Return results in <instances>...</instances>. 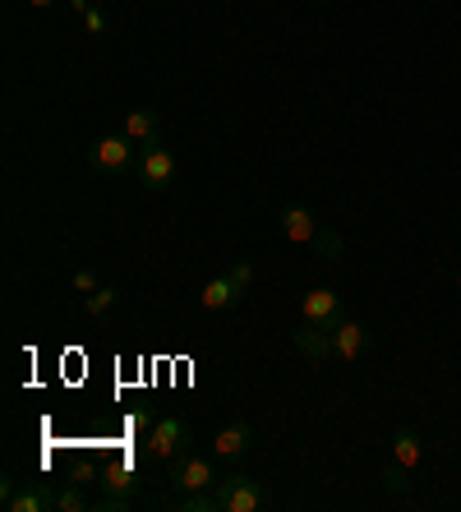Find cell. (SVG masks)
Masks as SVG:
<instances>
[{
	"label": "cell",
	"instance_id": "cell-1",
	"mask_svg": "<svg viewBox=\"0 0 461 512\" xmlns=\"http://www.w3.org/2000/svg\"><path fill=\"white\" fill-rule=\"evenodd\" d=\"M277 222H282V236L291 240V245H314V250L328 254V259L342 254V240L332 236L319 217H314V208H305V203H286Z\"/></svg>",
	"mask_w": 461,
	"mask_h": 512
},
{
	"label": "cell",
	"instance_id": "cell-2",
	"mask_svg": "<svg viewBox=\"0 0 461 512\" xmlns=\"http://www.w3.org/2000/svg\"><path fill=\"white\" fill-rule=\"evenodd\" d=\"M217 499H222V512H259L268 508V485L245 471H231V476H217Z\"/></svg>",
	"mask_w": 461,
	"mask_h": 512
},
{
	"label": "cell",
	"instance_id": "cell-3",
	"mask_svg": "<svg viewBox=\"0 0 461 512\" xmlns=\"http://www.w3.org/2000/svg\"><path fill=\"white\" fill-rule=\"evenodd\" d=\"M171 180H176V153H171L162 139L143 143L139 148V185L148 194H162Z\"/></svg>",
	"mask_w": 461,
	"mask_h": 512
},
{
	"label": "cell",
	"instance_id": "cell-4",
	"mask_svg": "<svg viewBox=\"0 0 461 512\" xmlns=\"http://www.w3.org/2000/svg\"><path fill=\"white\" fill-rule=\"evenodd\" d=\"M134 148H139V143L125 139V134H102V139L88 148V167H93L97 176H125Z\"/></svg>",
	"mask_w": 461,
	"mask_h": 512
},
{
	"label": "cell",
	"instance_id": "cell-5",
	"mask_svg": "<svg viewBox=\"0 0 461 512\" xmlns=\"http://www.w3.org/2000/svg\"><path fill=\"white\" fill-rule=\"evenodd\" d=\"M217 476H213V462L199 453H180L176 462H171V499H180V494H199V489H213Z\"/></svg>",
	"mask_w": 461,
	"mask_h": 512
},
{
	"label": "cell",
	"instance_id": "cell-6",
	"mask_svg": "<svg viewBox=\"0 0 461 512\" xmlns=\"http://www.w3.org/2000/svg\"><path fill=\"white\" fill-rule=\"evenodd\" d=\"M180 453H190V425L180 416H162L153 425V434H148V457H157V462H176Z\"/></svg>",
	"mask_w": 461,
	"mask_h": 512
},
{
	"label": "cell",
	"instance_id": "cell-7",
	"mask_svg": "<svg viewBox=\"0 0 461 512\" xmlns=\"http://www.w3.org/2000/svg\"><path fill=\"white\" fill-rule=\"evenodd\" d=\"M346 314H342V296L332 291V286H314V291H305V300H300V323H314V328H337Z\"/></svg>",
	"mask_w": 461,
	"mask_h": 512
},
{
	"label": "cell",
	"instance_id": "cell-8",
	"mask_svg": "<svg viewBox=\"0 0 461 512\" xmlns=\"http://www.w3.org/2000/svg\"><path fill=\"white\" fill-rule=\"evenodd\" d=\"M369 346H374V333H369L360 319H342L332 328V360H337V365H355Z\"/></svg>",
	"mask_w": 461,
	"mask_h": 512
},
{
	"label": "cell",
	"instance_id": "cell-9",
	"mask_svg": "<svg viewBox=\"0 0 461 512\" xmlns=\"http://www.w3.org/2000/svg\"><path fill=\"white\" fill-rule=\"evenodd\" d=\"M249 448H254V425L249 420H231L213 434V457H222V462H240Z\"/></svg>",
	"mask_w": 461,
	"mask_h": 512
},
{
	"label": "cell",
	"instance_id": "cell-10",
	"mask_svg": "<svg viewBox=\"0 0 461 512\" xmlns=\"http://www.w3.org/2000/svg\"><path fill=\"white\" fill-rule=\"evenodd\" d=\"M5 508L10 512H56V489L51 485H5Z\"/></svg>",
	"mask_w": 461,
	"mask_h": 512
},
{
	"label": "cell",
	"instance_id": "cell-11",
	"mask_svg": "<svg viewBox=\"0 0 461 512\" xmlns=\"http://www.w3.org/2000/svg\"><path fill=\"white\" fill-rule=\"evenodd\" d=\"M240 286L231 282V273H217V277H208V282H203V291H199V305L208 314H226V310H236L240 305Z\"/></svg>",
	"mask_w": 461,
	"mask_h": 512
},
{
	"label": "cell",
	"instance_id": "cell-12",
	"mask_svg": "<svg viewBox=\"0 0 461 512\" xmlns=\"http://www.w3.org/2000/svg\"><path fill=\"white\" fill-rule=\"evenodd\" d=\"M102 494H111V499H134L139 503V471H134L130 462H111L102 466Z\"/></svg>",
	"mask_w": 461,
	"mask_h": 512
},
{
	"label": "cell",
	"instance_id": "cell-13",
	"mask_svg": "<svg viewBox=\"0 0 461 512\" xmlns=\"http://www.w3.org/2000/svg\"><path fill=\"white\" fill-rule=\"evenodd\" d=\"M392 462L415 471V466L425 462V443H420V429L415 425H397L392 429Z\"/></svg>",
	"mask_w": 461,
	"mask_h": 512
},
{
	"label": "cell",
	"instance_id": "cell-14",
	"mask_svg": "<svg viewBox=\"0 0 461 512\" xmlns=\"http://www.w3.org/2000/svg\"><path fill=\"white\" fill-rule=\"evenodd\" d=\"M125 139H134L143 148V143H153V139H162V116H157L153 107H139V111H130L125 116Z\"/></svg>",
	"mask_w": 461,
	"mask_h": 512
},
{
	"label": "cell",
	"instance_id": "cell-15",
	"mask_svg": "<svg viewBox=\"0 0 461 512\" xmlns=\"http://www.w3.org/2000/svg\"><path fill=\"white\" fill-rule=\"evenodd\" d=\"M296 346L305 351L314 365H323V360H332V333L328 328H314V323H300L296 328Z\"/></svg>",
	"mask_w": 461,
	"mask_h": 512
},
{
	"label": "cell",
	"instance_id": "cell-16",
	"mask_svg": "<svg viewBox=\"0 0 461 512\" xmlns=\"http://www.w3.org/2000/svg\"><path fill=\"white\" fill-rule=\"evenodd\" d=\"M176 512H222V499H217V485L213 489H199V494H180Z\"/></svg>",
	"mask_w": 461,
	"mask_h": 512
},
{
	"label": "cell",
	"instance_id": "cell-17",
	"mask_svg": "<svg viewBox=\"0 0 461 512\" xmlns=\"http://www.w3.org/2000/svg\"><path fill=\"white\" fill-rule=\"evenodd\" d=\"M116 300H120V291H116V286H107V282H102V286H97V291H93V296H83V310L93 314V319H102V314H111V310H116Z\"/></svg>",
	"mask_w": 461,
	"mask_h": 512
},
{
	"label": "cell",
	"instance_id": "cell-18",
	"mask_svg": "<svg viewBox=\"0 0 461 512\" xmlns=\"http://www.w3.org/2000/svg\"><path fill=\"white\" fill-rule=\"evenodd\" d=\"M97 499H88L79 485H65V489H56V512H88Z\"/></svg>",
	"mask_w": 461,
	"mask_h": 512
},
{
	"label": "cell",
	"instance_id": "cell-19",
	"mask_svg": "<svg viewBox=\"0 0 461 512\" xmlns=\"http://www.w3.org/2000/svg\"><path fill=\"white\" fill-rule=\"evenodd\" d=\"M406 476H411V471H406V466H383L379 471V480H383V489H388V494H406Z\"/></svg>",
	"mask_w": 461,
	"mask_h": 512
},
{
	"label": "cell",
	"instance_id": "cell-20",
	"mask_svg": "<svg viewBox=\"0 0 461 512\" xmlns=\"http://www.w3.org/2000/svg\"><path fill=\"white\" fill-rule=\"evenodd\" d=\"M226 273H231V282L240 286V296H249V286H254V263H249V259H236L231 268H226Z\"/></svg>",
	"mask_w": 461,
	"mask_h": 512
},
{
	"label": "cell",
	"instance_id": "cell-21",
	"mask_svg": "<svg viewBox=\"0 0 461 512\" xmlns=\"http://www.w3.org/2000/svg\"><path fill=\"white\" fill-rule=\"evenodd\" d=\"M97 286H102V277H97L93 268H79V273H74V291H79V296H93Z\"/></svg>",
	"mask_w": 461,
	"mask_h": 512
},
{
	"label": "cell",
	"instance_id": "cell-22",
	"mask_svg": "<svg viewBox=\"0 0 461 512\" xmlns=\"http://www.w3.org/2000/svg\"><path fill=\"white\" fill-rule=\"evenodd\" d=\"M83 28H88L93 37H102L107 33V14L97 10V5H88V10H83Z\"/></svg>",
	"mask_w": 461,
	"mask_h": 512
},
{
	"label": "cell",
	"instance_id": "cell-23",
	"mask_svg": "<svg viewBox=\"0 0 461 512\" xmlns=\"http://www.w3.org/2000/svg\"><path fill=\"white\" fill-rule=\"evenodd\" d=\"M28 5H33V10H51V5H56V0H28Z\"/></svg>",
	"mask_w": 461,
	"mask_h": 512
},
{
	"label": "cell",
	"instance_id": "cell-24",
	"mask_svg": "<svg viewBox=\"0 0 461 512\" xmlns=\"http://www.w3.org/2000/svg\"><path fill=\"white\" fill-rule=\"evenodd\" d=\"M309 5H328V0H309Z\"/></svg>",
	"mask_w": 461,
	"mask_h": 512
}]
</instances>
